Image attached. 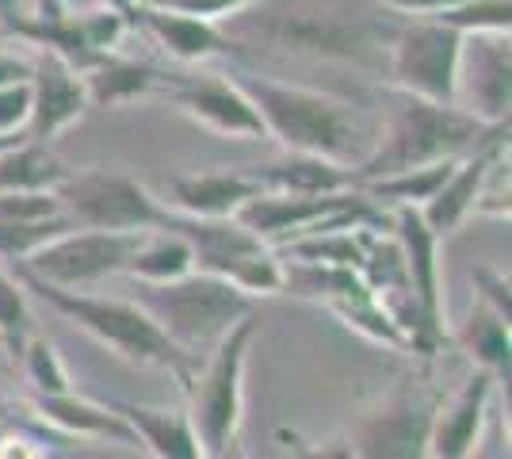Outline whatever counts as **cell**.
<instances>
[{
  "instance_id": "obj_1",
  "label": "cell",
  "mask_w": 512,
  "mask_h": 459,
  "mask_svg": "<svg viewBox=\"0 0 512 459\" xmlns=\"http://www.w3.org/2000/svg\"><path fill=\"white\" fill-rule=\"evenodd\" d=\"M383 16L375 0H253L214 27L234 46L260 43L306 58L371 62L398 35Z\"/></svg>"
},
{
  "instance_id": "obj_2",
  "label": "cell",
  "mask_w": 512,
  "mask_h": 459,
  "mask_svg": "<svg viewBox=\"0 0 512 459\" xmlns=\"http://www.w3.org/2000/svg\"><path fill=\"white\" fill-rule=\"evenodd\" d=\"M234 85L245 92V100L260 115L264 134L279 138L283 150L321 157L333 165L352 161V169H360L379 146V138H371V131L356 119V111L329 92L279 85L268 77H253V73H241Z\"/></svg>"
},
{
  "instance_id": "obj_3",
  "label": "cell",
  "mask_w": 512,
  "mask_h": 459,
  "mask_svg": "<svg viewBox=\"0 0 512 459\" xmlns=\"http://www.w3.org/2000/svg\"><path fill=\"white\" fill-rule=\"evenodd\" d=\"M501 134H509V123L482 127L474 115L451 108V104H428V100L406 96V104L398 108L394 123H390L386 142H379L360 169H352V176H356V184H371V180H386V176L413 173V169H425L436 161L467 157Z\"/></svg>"
},
{
  "instance_id": "obj_4",
  "label": "cell",
  "mask_w": 512,
  "mask_h": 459,
  "mask_svg": "<svg viewBox=\"0 0 512 459\" xmlns=\"http://www.w3.org/2000/svg\"><path fill=\"white\" fill-rule=\"evenodd\" d=\"M20 287L23 291H35L46 306H54L58 314L73 318L77 326L92 333L100 345L115 349L123 360H134V364H146V368H161V372H172L180 379V387L188 391L192 387V356L172 345L161 329L146 318V310L138 303H119V299H96V295H85V291H65V287H50L35 276L20 272Z\"/></svg>"
},
{
  "instance_id": "obj_5",
  "label": "cell",
  "mask_w": 512,
  "mask_h": 459,
  "mask_svg": "<svg viewBox=\"0 0 512 459\" xmlns=\"http://www.w3.org/2000/svg\"><path fill=\"white\" fill-rule=\"evenodd\" d=\"M134 303L184 356L214 349L241 318L253 314L245 291L207 272H188L172 284H138Z\"/></svg>"
},
{
  "instance_id": "obj_6",
  "label": "cell",
  "mask_w": 512,
  "mask_h": 459,
  "mask_svg": "<svg viewBox=\"0 0 512 459\" xmlns=\"http://www.w3.org/2000/svg\"><path fill=\"white\" fill-rule=\"evenodd\" d=\"M253 337L256 314H249L214 345L207 368L188 387V398H192L188 421L207 459H218L226 448H234L241 410H245V360H249Z\"/></svg>"
},
{
  "instance_id": "obj_7",
  "label": "cell",
  "mask_w": 512,
  "mask_h": 459,
  "mask_svg": "<svg viewBox=\"0 0 512 459\" xmlns=\"http://www.w3.org/2000/svg\"><path fill=\"white\" fill-rule=\"evenodd\" d=\"M62 203V215L77 230H107V234H150L161 226L165 207L130 176L107 173V169H85L65 173L54 188Z\"/></svg>"
},
{
  "instance_id": "obj_8",
  "label": "cell",
  "mask_w": 512,
  "mask_h": 459,
  "mask_svg": "<svg viewBox=\"0 0 512 459\" xmlns=\"http://www.w3.org/2000/svg\"><path fill=\"white\" fill-rule=\"evenodd\" d=\"M260 241H299L333 230H356V222H371L375 211L360 192L333 196H287V192H256L234 215Z\"/></svg>"
},
{
  "instance_id": "obj_9",
  "label": "cell",
  "mask_w": 512,
  "mask_h": 459,
  "mask_svg": "<svg viewBox=\"0 0 512 459\" xmlns=\"http://www.w3.org/2000/svg\"><path fill=\"white\" fill-rule=\"evenodd\" d=\"M146 234H107V230H69L23 261V272L50 287L77 291L85 284L119 276L130 268L134 249Z\"/></svg>"
},
{
  "instance_id": "obj_10",
  "label": "cell",
  "mask_w": 512,
  "mask_h": 459,
  "mask_svg": "<svg viewBox=\"0 0 512 459\" xmlns=\"http://www.w3.org/2000/svg\"><path fill=\"white\" fill-rule=\"evenodd\" d=\"M463 35L444 23H409L390 43V73L394 85L413 100L451 104L455 108V73H459Z\"/></svg>"
},
{
  "instance_id": "obj_11",
  "label": "cell",
  "mask_w": 512,
  "mask_h": 459,
  "mask_svg": "<svg viewBox=\"0 0 512 459\" xmlns=\"http://www.w3.org/2000/svg\"><path fill=\"white\" fill-rule=\"evenodd\" d=\"M394 230H398V249H402V261H406V284L409 299L417 306V318H421V337H417V349L432 356L444 341V303H440V238L432 234L421 219L417 207H398L394 215Z\"/></svg>"
},
{
  "instance_id": "obj_12",
  "label": "cell",
  "mask_w": 512,
  "mask_h": 459,
  "mask_svg": "<svg viewBox=\"0 0 512 459\" xmlns=\"http://www.w3.org/2000/svg\"><path fill=\"white\" fill-rule=\"evenodd\" d=\"M455 108L482 127L509 123V35H470L459 50Z\"/></svg>"
},
{
  "instance_id": "obj_13",
  "label": "cell",
  "mask_w": 512,
  "mask_h": 459,
  "mask_svg": "<svg viewBox=\"0 0 512 459\" xmlns=\"http://www.w3.org/2000/svg\"><path fill=\"white\" fill-rule=\"evenodd\" d=\"M436 402H421L413 394H394L379 410L363 417L348 440L352 459H428Z\"/></svg>"
},
{
  "instance_id": "obj_14",
  "label": "cell",
  "mask_w": 512,
  "mask_h": 459,
  "mask_svg": "<svg viewBox=\"0 0 512 459\" xmlns=\"http://www.w3.org/2000/svg\"><path fill=\"white\" fill-rule=\"evenodd\" d=\"M27 85H31V119H27V131H23L27 142L46 146V142L58 138L73 119L85 115V108H88L85 77H81L77 69L65 66L58 54L43 50V46H39V54H35V62H31Z\"/></svg>"
},
{
  "instance_id": "obj_15",
  "label": "cell",
  "mask_w": 512,
  "mask_h": 459,
  "mask_svg": "<svg viewBox=\"0 0 512 459\" xmlns=\"http://www.w3.org/2000/svg\"><path fill=\"white\" fill-rule=\"evenodd\" d=\"M157 230H169V234L188 241V249H192V257H195V272L218 276V280H226V284H230V276H234L249 257L268 249L264 241L253 238L237 219H188V215L165 211Z\"/></svg>"
},
{
  "instance_id": "obj_16",
  "label": "cell",
  "mask_w": 512,
  "mask_h": 459,
  "mask_svg": "<svg viewBox=\"0 0 512 459\" xmlns=\"http://www.w3.org/2000/svg\"><path fill=\"white\" fill-rule=\"evenodd\" d=\"M497 379L490 372H474L463 379V387L451 394L444 406L432 414L428 433V456L432 459H470L478 452V440L486 429L490 398Z\"/></svg>"
},
{
  "instance_id": "obj_17",
  "label": "cell",
  "mask_w": 512,
  "mask_h": 459,
  "mask_svg": "<svg viewBox=\"0 0 512 459\" xmlns=\"http://www.w3.org/2000/svg\"><path fill=\"white\" fill-rule=\"evenodd\" d=\"M505 142H509V134H501V138L486 142L482 150L459 157V165H455V173L444 180V188L428 199L425 207H417L421 219H425V226L436 234V238H448L451 230L478 207V199H482V192H486V180H490L493 165L501 161Z\"/></svg>"
},
{
  "instance_id": "obj_18",
  "label": "cell",
  "mask_w": 512,
  "mask_h": 459,
  "mask_svg": "<svg viewBox=\"0 0 512 459\" xmlns=\"http://www.w3.org/2000/svg\"><path fill=\"white\" fill-rule=\"evenodd\" d=\"M176 108L184 115H192L195 123L211 127L218 134H230V138H268L264 123L253 111V104L245 100V92L226 81V77H207V81H195V85H180L172 92Z\"/></svg>"
},
{
  "instance_id": "obj_19",
  "label": "cell",
  "mask_w": 512,
  "mask_h": 459,
  "mask_svg": "<svg viewBox=\"0 0 512 459\" xmlns=\"http://www.w3.org/2000/svg\"><path fill=\"white\" fill-rule=\"evenodd\" d=\"M130 16L142 23L176 62H203L211 54H230L234 50V43L214 23L192 20V16H180V12H165V8H153V4H138V0L130 4Z\"/></svg>"
},
{
  "instance_id": "obj_20",
  "label": "cell",
  "mask_w": 512,
  "mask_h": 459,
  "mask_svg": "<svg viewBox=\"0 0 512 459\" xmlns=\"http://www.w3.org/2000/svg\"><path fill=\"white\" fill-rule=\"evenodd\" d=\"M111 410L127 421L134 440L153 459H207L184 410H157V406H138V402H115Z\"/></svg>"
},
{
  "instance_id": "obj_21",
  "label": "cell",
  "mask_w": 512,
  "mask_h": 459,
  "mask_svg": "<svg viewBox=\"0 0 512 459\" xmlns=\"http://www.w3.org/2000/svg\"><path fill=\"white\" fill-rule=\"evenodd\" d=\"M31 410L54 425L62 437H88V440H115V444H138L130 425L115 410L96 406L81 394H35Z\"/></svg>"
},
{
  "instance_id": "obj_22",
  "label": "cell",
  "mask_w": 512,
  "mask_h": 459,
  "mask_svg": "<svg viewBox=\"0 0 512 459\" xmlns=\"http://www.w3.org/2000/svg\"><path fill=\"white\" fill-rule=\"evenodd\" d=\"M256 192L264 188L245 173H203L172 184V199L180 207L176 215L188 219H234Z\"/></svg>"
},
{
  "instance_id": "obj_23",
  "label": "cell",
  "mask_w": 512,
  "mask_h": 459,
  "mask_svg": "<svg viewBox=\"0 0 512 459\" xmlns=\"http://www.w3.org/2000/svg\"><path fill=\"white\" fill-rule=\"evenodd\" d=\"M253 180L260 188L268 184L287 196H333V192L356 188L352 169L321 161V157H302V153H291L287 161H276V165H264L260 173H253Z\"/></svg>"
},
{
  "instance_id": "obj_24",
  "label": "cell",
  "mask_w": 512,
  "mask_h": 459,
  "mask_svg": "<svg viewBox=\"0 0 512 459\" xmlns=\"http://www.w3.org/2000/svg\"><path fill=\"white\" fill-rule=\"evenodd\" d=\"M455 345L478 364V372H490L497 383L509 387V360H512L509 322L501 314H493L482 299L470 306L467 322L455 333Z\"/></svg>"
},
{
  "instance_id": "obj_25",
  "label": "cell",
  "mask_w": 512,
  "mask_h": 459,
  "mask_svg": "<svg viewBox=\"0 0 512 459\" xmlns=\"http://www.w3.org/2000/svg\"><path fill=\"white\" fill-rule=\"evenodd\" d=\"M65 180V165L35 142H20L0 153V196L8 192H54Z\"/></svg>"
},
{
  "instance_id": "obj_26",
  "label": "cell",
  "mask_w": 512,
  "mask_h": 459,
  "mask_svg": "<svg viewBox=\"0 0 512 459\" xmlns=\"http://www.w3.org/2000/svg\"><path fill=\"white\" fill-rule=\"evenodd\" d=\"M85 77L88 88V104H100V108H115V104H127L134 96L150 92L157 85V73L142 62H127V58H115L107 54L100 66H92Z\"/></svg>"
},
{
  "instance_id": "obj_27",
  "label": "cell",
  "mask_w": 512,
  "mask_h": 459,
  "mask_svg": "<svg viewBox=\"0 0 512 459\" xmlns=\"http://www.w3.org/2000/svg\"><path fill=\"white\" fill-rule=\"evenodd\" d=\"M127 272L138 284H172V280L195 272V257H192V249H188V241L169 234V230H161V234H153V238L150 234L142 238V245H138L134 257H130Z\"/></svg>"
},
{
  "instance_id": "obj_28",
  "label": "cell",
  "mask_w": 512,
  "mask_h": 459,
  "mask_svg": "<svg viewBox=\"0 0 512 459\" xmlns=\"http://www.w3.org/2000/svg\"><path fill=\"white\" fill-rule=\"evenodd\" d=\"M455 165H459V157H451V161H436V165L413 169V173L371 180V184H367V196L390 199V203H398V207H425L428 199L444 188V180L455 173Z\"/></svg>"
},
{
  "instance_id": "obj_29",
  "label": "cell",
  "mask_w": 512,
  "mask_h": 459,
  "mask_svg": "<svg viewBox=\"0 0 512 459\" xmlns=\"http://www.w3.org/2000/svg\"><path fill=\"white\" fill-rule=\"evenodd\" d=\"M436 23H444L451 31H459L463 39L467 35H509L512 23V4L509 0H463L448 12L432 16Z\"/></svg>"
},
{
  "instance_id": "obj_30",
  "label": "cell",
  "mask_w": 512,
  "mask_h": 459,
  "mask_svg": "<svg viewBox=\"0 0 512 459\" xmlns=\"http://www.w3.org/2000/svg\"><path fill=\"white\" fill-rule=\"evenodd\" d=\"M77 230L73 222L58 215V219H43V222H0V257H16V261H27L31 253H39L43 245L58 241L62 234Z\"/></svg>"
},
{
  "instance_id": "obj_31",
  "label": "cell",
  "mask_w": 512,
  "mask_h": 459,
  "mask_svg": "<svg viewBox=\"0 0 512 459\" xmlns=\"http://www.w3.org/2000/svg\"><path fill=\"white\" fill-rule=\"evenodd\" d=\"M20 360H23L27 379H31V387H35L39 394H69L73 391L62 356H58V349H54L46 337H31V341L23 345Z\"/></svg>"
},
{
  "instance_id": "obj_32",
  "label": "cell",
  "mask_w": 512,
  "mask_h": 459,
  "mask_svg": "<svg viewBox=\"0 0 512 459\" xmlns=\"http://www.w3.org/2000/svg\"><path fill=\"white\" fill-rule=\"evenodd\" d=\"M0 341L4 349L20 360L23 345L31 341V310H27V295L16 280H8L0 272Z\"/></svg>"
},
{
  "instance_id": "obj_33",
  "label": "cell",
  "mask_w": 512,
  "mask_h": 459,
  "mask_svg": "<svg viewBox=\"0 0 512 459\" xmlns=\"http://www.w3.org/2000/svg\"><path fill=\"white\" fill-rule=\"evenodd\" d=\"M62 203L54 192H8L0 196V222H43L58 219Z\"/></svg>"
},
{
  "instance_id": "obj_34",
  "label": "cell",
  "mask_w": 512,
  "mask_h": 459,
  "mask_svg": "<svg viewBox=\"0 0 512 459\" xmlns=\"http://www.w3.org/2000/svg\"><path fill=\"white\" fill-rule=\"evenodd\" d=\"M138 4H153V8L180 12V16H192V20H203V23H222L226 16L249 8L253 0H138Z\"/></svg>"
},
{
  "instance_id": "obj_35",
  "label": "cell",
  "mask_w": 512,
  "mask_h": 459,
  "mask_svg": "<svg viewBox=\"0 0 512 459\" xmlns=\"http://www.w3.org/2000/svg\"><path fill=\"white\" fill-rule=\"evenodd\" d=\"M31 119V85H4L0 88V134H23Z\"/></svg>"
},
{
  "instance_id": "obj_36",
  "label": "cell",
  "mask_w": 512,
  "mask_h": 459,
  "mask_svg": "<svg viewBox=\"0 0 512 459\" xmlns=\"http://www.w3.org/2000/svg\"><path fill=\"white\" fill-rule=\"evenodd\" d=\"M474 284H478V299L490 306L493 314H501L505 322H512V303H509V280L497 276L490 268H474Z\"/></svg>"
},
{
  "instance_id": "obj_37",
  "label": "cell",
  "mask_w": 512,
  "mask_h": 459,
  "mask_svg": "<svg viewBox=\"0 0 512 459\" xmlns=\"http://www.w3.org/2000/svg\"><path fill=\"white\" fill-rule=\"evenodd\" d=\"M287 448L295 452V459H352L348 440H329V444H306L299 437H287Z\"/></svg>"
},
{
  "instance_id": "obj_38",
  "label": "cell",
  "mask_w": 512,
  "mask_h": 459,
  "mask_svg": "<svg viewBox=\"0 0 512 459\" xmlns=\"http://www.w3.org/2000/svg\"><path fill=\"white\" fill-rule=\"evenodd\" d=\"M383 8H394V12H413V16H440L463 0H379Z\"/></svg>"
},
{
  "instance_id": "obj_39",
  "label": "cell",
  "mask_w": 512,
  "mask_h": 459,
  "mask_svg": "<svg viewBox=\"0 0 512 459\" xmlns=\"http://www.w3.org/2000/svg\"><path fill=\"white\" fill-rule=\"evenodd\" d=\"M27 12H23V0H0V20L4 23H16L23 20Z\"/></svg>"
},
{
  "instance_id": "obj_40",
  "label": "cell",
  "mask_w": 512,
  "mask_h": 459,
  "mask_svg": "<svg viewBox=\"0 0 512 459\" xmlns=\"http://www.w3.org/2000/svg\"><path fill=\"white\" fill-rule=\"evenodd\" d=\"M20 142H27L23 134H0V153H4V150H12V146H20Z\"/></svg>"
},
{
  "instance_id": "obj_41",
  "label": "cell",
  "mask_w": 512,
  "mask_h": 459,
  "mask_svg": "<svg viewBox=\"0 0 512 459\" xmlns=\"http://www.w3.org/2000/svg\"><path fill=\"white\" fill-rule=\"evenodd\" d=\"M130 4H134V0H104V8H115V12H123V16H130Z\"/></svg>"
},
{
  "instance_id": "obj_42",
  "label": "cell",
  "mask_w": 512,
  "mask_h": 459,
  "mask_svg": "<svg viewBox=\"0 0 512 459\" xmlns=\"http://www.w3.org/2000/svg\"><path fill=\"white\" fill-rule=\"evenodd\" d=\"M218 459H241V456H237V448H226V452H222Z\"/></svg>"
}]
</instances>
